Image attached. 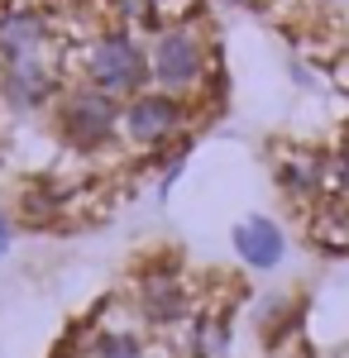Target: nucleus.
<instances>
[{"mask_svg": "<svg viewBox=\"0 0 349 358\" xmlns=\"http://www.w3.org/2000/svg\"><path fill=\"white\" fill-rule=\"evenodd\" d=\"M81 77H86V86L106 91L115 101H120V96L135 101L139 91H144V82H153V77H149V53L139 48L125 29L96 34V38L86 43V53H81Z\"/></svg>", "mask_w": 349, "mask_h": 358, "instance_id": "nucleus-1", "label": "nucleus"}, {"mask_svg": "<svg viewBox=\"0 0 349 358\" xmlns=\"http://www.w3.org/2000/svg\"><path fill=\"white\" fill-rule=\"evenodd\" d=\"M206 67H211V57H206V43L191 24H167L149 48V77L167 96L196 91L206 82Z\"/></svg>", "mask_w": 349, "mask_h": 358, "instance_id": "nucleus-2", "label": "nucleus"}, {"mask_svg": "<svg viewBox=\"0 0 349 358\" xmlns=\"http://www.w3.org/2000/svg\"><path fill=\"white\" fill-rule=\"evenodd\" d=\"M120 115H125V106L115 96H106V91L81 82V86L57 96V134L67 138L72 148L91 153V148L110 143V134L120 129Z\"/></svg>", "mask_w": 349, "mask_h": 358, "instance_id": "nucleus-3", "label": "nucleus"}, {"mask_svg": "<svg viewBox=\"0 0 349 358\" xmlns=\"http://www.w3.org/2000/svg\"><path fill=\"white\" fill-rule=\"evenodd\" d=\"M187 124V106L182 96H167V91H139L135 101H125L120 115V129L135 148H163L167 138L182 134Z\"/></svg>", "mask_w": 349, "mask_h": 358, "instance_id": "nucleus-4", "label": "nucleus"}, {"mask_svg": "<svg viewBox=\"0 0 349 358\" xmlns=\"http://www.w3.org/2000/svg\"><path fill=\"white\" fill-rule=\"evenodd\" d=\"M0 96L15 106V110H39L57 96V72L43 53L20 57V62H5L0 67Z\"/></svg>", "mask_w": 349, "mask_h": 358, "instance_id": "nucleus-5", "label": "nucleus"}, {"mask_svg": "<svg viewBox=\"0 0 349 358\" xmlns=\"http://www.w3.org/2000/svg\"><path fill=\"white\" fill-rule=\"evenodd\" d=\"M48 48V20L34 5H5L0 10V67Z\"/></svg>", "mask_w": 349, "mask_h": 358, "instance_id": "nucleus-6", "label": "nucleus"}, {"mask_svg": "<svg viewBox=\"0 0 349 358\" xmlns=\"http://www.w3.org/2000/svg\"><path fill=\"white\" fill-rule=\"evenodd\" d=\"M235 253H240L249 268L268 273V268H278V263H282L287 239H282V229H278L268 215H249L244 224H235Z\"/></svg>", "mask_w": 349, "mask_h": 358, "instance_id": "nucleus-7", "label": "nucleus"}, {"mask_svg": "<svg viewBox=\"0 0 349 358\" xmlns=\"http://www.w3.org/2000/svg\"><path fill=\"white\" fill-rule=\"evenodd\" d=\"M139 310H144V320H153V325L182 320V315H187V282L177 273H149L139 282Z\"/></svg>", "mask_w": 349, "mask_h": 358, "instance_id": "nucleus-8", "label": "nucleus"}, {"mask_svg": "<svg viewBox=\"0 0 349 358\" xmlns=\"http://www.w3.org/2000/svg\"><path fill=\"white\" fill-rule=\"evenodd\" d=\"M81 358H149L135 330H96L81 344Z\"/></svg>", "mask_w": 349, "mask_h": 358, "instance_id": "nucleus-9", "label": "nucleus"}, {"mask_svg": "<svg viewBox=\"0 0 349 358\" xmlns=\"http://www.w3.org/2000/svg\"><path fill=\"white\" fill-rule=\"evenodd\" d=\"M325 177V167L316 158H292V163H282V187L287 192H316Z\"/></svg>", "mask_w": 349, "mask_h": 358, "instance_id": "nucleus-10", "label": "nucleus"}, {"mask_svg": "<svg viewBox=\"0 0 349 358\" xmlns=\"http://www.w3.org/2000/svg\"><path fill=\"white\" fill-rule=\"evenodd\" d=\"M125 5V15H135V20H149V15H158L167 0H120Z\"/></svg>", "mask_w": 349, "mask_h": 358, "instance_id": "nucleus-11", "label": "nucleus"}, {"mask_svg": "<svg viewBox=\"0 0 349 358\" xmlns=\"http://www.w3.org/2000/svg\"><path fill=\"white\" fill-rule=\"evenodd\" d=\"M335 177H340V187H345V192H349V148H345V153H340V163H335Z\"/></svg>", "mask_w": 349, "mask_h": 358, "instance_id": "nucleus-12", "label": "nucleus"}, {"mask_svg": "<svg viewBox=\"0 0 349 358\" xmlns=\"http://www.w3.org/2000/svg\"><path fill=\"white\" fill-rule=\"evenodd\" d=\"M53 358H81V349H72V344H62V349H53Z\"/></svg>", "mask_w": 349, "mask_h": 358, "instance_id": "nucleus-13", "label": "nucleus"}, {"mask_svg": "<svg viewBox=\"0 0 349 358\" xmlns=\"http://www.w3.org/2000/svg\"><path fill=\"white\" fill-rule=\"evenodd\" d=\"M10 248V224H5V215H0V253Z\"/></svg>", "mask_w": 349, "mask_h": 358, "instance_id": "nucleus-14", "label": "nucleus"}, {"mask_svg": "<svg viewBox=\"0 0 349 358\" xmlns=\"http://www.w3.org/2000/svg\"><path fill=\"white\" fill-rule=\"evenodd\" d=\"M268 358H292V354H268Z\"/></svg>", "mask_w": 349, "mask_h": 358, "instance_id": "nucleus-15", "label": "nucleus"}, {"mask_svg": "<svg viewBox=\"0 0 349 358\" xmlns=\"http://www.w3.org/2000/svg\"><path fill=\"white\" fill-rule=\"evenodd\" d=\"M325 5H335V0H325Z\"/></svg>", "mask_w": 349, "mask_h": 358, "instance_id": "nucleus-16", "label": "nucleus"}]
</instances>
